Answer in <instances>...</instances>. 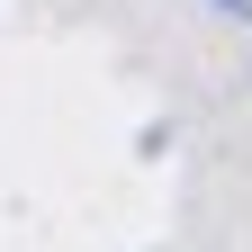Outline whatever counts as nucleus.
I'll use <instances>...</instances> for the list:
<instances>
[{"label":"nucleus","mask_w":252,"mask_h":252,"mask_svg":"<svg viewBox=\"0 0 252 252\" xmlns=\"http://www.w3.org/2000/svg\"><path fill=\"white\" fill-rule=\"evenodd\" d=\"M225 9H252V0H225Z\"/></svg>","instance_id":"f257e3e1"}]
</instances>
